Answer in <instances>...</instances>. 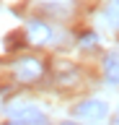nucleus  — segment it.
Instances as JSON below:
<instances>
[{
	"mask_svg": "<svg viewBox=\"0 0 119 125\" xmlns=\"http://www.w3.org/2000/svg\"><path fill=\"white\" fill-rule=\"evenodd\" d=\"M44 73V65L39 60H34V57H26V60H18L16 62V78L21 83H31L36 78Z\"/></svg>",
	"mask_w": 119,
	"mask_h": 125,
	"instance_id": "1",
	"label": "nucleus"
},
{
	"mask_svg": "<svg viewBox=\"0 0 119 125\" xmlns=\"http://www.w3.org/2000/svg\"><path fill=\"white\" fill-rule=\"evenodd\" d=\"M106 104L98 99H88V102H80L78 107H75V115L83 117V120H101V117H106Z\"/></svg>",
	"mask_w": 119,
	"mask_h": 125,
	"instance_id": "2",
	"label": "nucleus"
},
{
	"mask_svg": "<svg viewBox=\"0 0 119 125\" xmlns=\"http://www.w3.org/2000/svg\"><path fill=\"white\" fill-rule=\"evenodd\" d=\"M10 115L18 117L24 125H44V115H41L36 107H13Z\"/></svg>",
	"mask_w": 119,
	"mask_h": 125,
	"instance_id": "3",
	"label": "nucleus"
},
{
	"mask_svg": "<svg viewBox=\"0 0 119 125\" xmlns=\"http://www.w3.org/2000/svg\"><path fill=\"white\" fill-rule=\"evenodd\" d=\"M26 34H29V42H34V44H44V42L49 39V26L41 23V21H29Z\"/></svg>",
	"mask_w": 119,
	"mask_h": 125,
	"instance_id": "4",
	"label": "nucleus"
},
{
	"mask_svg": "<svg viewBox=\"0 0 119 125\" xmlns=\"http://www.w3.org/2000/svg\"><path fill=\"white\" fill-rule=\"evenodd\" d=\"M103 73L111 83H119V55H109L103 60Z\"/></svg>",
	"mask_w": 119,
	"mask_h": 125,
	"instance_id": "5",
	"label": "nucleus"
},
{
	"mask_svg": "<svg viewBox=\"0 0 119 125\" xmlns=\"http://www.w3.org/2000/svg\"><path fill=\"white\" fill-rule=\"evenodd\" d=\"M103 16L111 21V26H119V0H109L103 8Z\"/></svg>",
	"mask_w": 119,
	"mask_h": 125,
	"instance_id": "6",
	"label": "nucleus"
},
{
	"mask_svg": "<svg viewBox=\"0 0 119 125\" xmlns=\"http://www.w3.org/2000/svg\"><path fill=\"white\" fill-rule=\"evenodd\" d=\"M24 42H26V34H21V31H13V34L5 37V47L8 50H18V47H24Z\"/></svg>",
	"mask_w": 119,
	"mask_h": 125,
	"instance_id": "7",
	"label": "nucleus"
},
{
	"mask_svg": "<svg viewBox=\"0 0 119 125\" xmlns=\"http://www.w3.org/2000/svg\"><path fill=\"white\" fill-rule=\"evenodd\" d=\"M80 44H83V47H93L96 44V34H86V37L80 39Z\"/></svg>",
	"mask_w": 119,
	"mask_h": 125,
	"instance_id": "8",
	"label": "nucleus"
},
{
	"mask_svg": "<svg viewBox=\"0 0 119 125\" xmlns=\"http://www.w3.org/2000/svg\"><path fill=\"white\" fill-rule=\"evenodd\" d=\"M117 125H119V115H117Z\"/></svg>",
	"mask_w": 119,
	"mask_h": 125,
	"instance_id": "9",
	"label": "nucleus"
},
{
	"mask_svg": "<svg viewBox=\"0 0 119 125\" xmlns=\"http://www.w3.org/2000/svg\"><path fill=\"white\" fill-rule=\"evenodd\" d=\"M62 125H72V123H62Z\"/></svg>",
	"mask_w": 119,
	"mask_h": 125,
	"instance_id": "10",
	"label": "nucleus"
},
{
	"mask_svg": "<svg viewBox=\"0 0 119 125\" xmlns=\"http://www.w3.org/2000/svg\"><path fill=\"white\" fill-rule=\"evenodd\" d=\"M10 125H18V123H10Z\"/></svg>",
	"mask_w": 119,
	"mask_h": 125,
	"instance_id": "11",
	"label": "nucleus"
}]
</instances>
